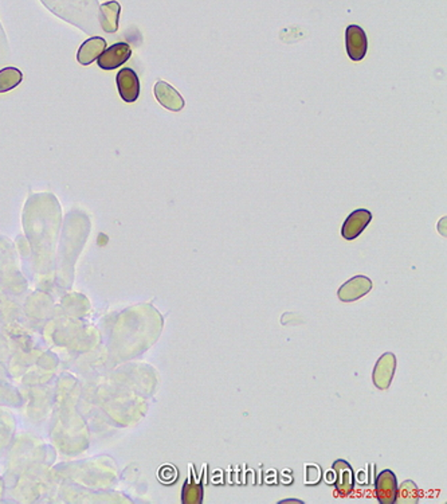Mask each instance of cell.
<instances>
[{
  "instance_id": "8",
  "label": "cell",
  "mask_w": 447,
  "mask_h": 504,
  "mask_svg": "<svg viewBox=\"0 0 447 504\" xmlns=\"http://www.w3.org/2000/svg\"><path fill=\"white\" fill-rule=\"evenodd\" d=\"M371 219H372V214L367 209H359V210L352 211L348 216V218L346 219L344 225H343L341 235L347 241L356 239L359 235L364 232L365 227L369 225Z\"/></svg>"
},
{
  "instance_id": "5",
  "label": "cell",
  "mask_w": 447,
  "mask_h": 504,
  "mask_svg": "<svg viewBox=\"0 0 447 504\" xmlns=\"http://www.w3.org/2000/svg\"><path fill=\"white\" fill-rule=\"evenodd\" d=\"M155 97L163 108L171 112H180L185 105L182 94L163 80L157 81L155 85Z\"/></svg>"
},
{
  "instance_id": "9",
  "label": "cell",
  "mask_w": 447,
  "mask_h": 504,
  "mask_svg": "<svg viewBox=\"0 0 447 504\" xmlns=\"http://www.w3.org/2000/svg\"><path fill=\"white\" fill-rule=\"evenodd\" d=\"M397 480L392 470H384L376 477V498L381 504L397 503Z\"/></svg>"
},
{
  "instance_id": "3",
  "label": "cell",
  "mask_w": 447,
  "mask_h": 504,
  "mask_svg": "<svg viewBox=\"0 0 447 504\" xmlns=\"http://www.w3.org/2000/svg\"><path fill=\"white\" fill-rule=\"evenodd\" d=\"M117 88L120 97L128 104H132L140 96V80L131 67H124L117 73Z\"/></svg>"
},
{
  "instance_id": "15",
  "label": "cell",
  "mask_w": 447,
  "mask_h": 504,
  "mask_svg": "<svg viewBox=\"0 0 447 504\" xmlns=\"http://www.w3.org/2000/svg\"><path fill=\"white\" fill-rule=\"evenodd\" d=\"M306 470V477H305V484L306 486H315L320 480H321V470L318 465L315 464H306L305 465Z\"/></svg>"
},
{
  "instance_id": "4",
  "label": "cell",
  "mask_w": 447,
  "mask_h": 504,
  "mask_svg": "<svg viewBox=\"0 0 447 504\" xmlns=\"http://www.w3.org/2000/svg\"><path fill=\"white\" fill-rule=\"evenodd\" d=\"M395 370H397V358H395V355L392 353L383 354L379 358V360L376 362L375 369L372 372L374 385L378 388H381V390L388 388L391 385V382H392Z\"/></svg>"
},
{
  "instance_id": "6",
  "label": "cell",
  "mask_w": 447,
  "mask_h": 504,
  "mask_svg": "<svg viewBox=\"0 0 447 504\" xmlns=\"http://www.w3.org/2000/svg\"><path fill=\"white\" fill-rule=\"evenodd\" d=\"M372 289V281L365 276H356L348 280L346 284L340 286L337 296L341 302H350L359 300L360 298L369 293Z\"/></svg>"
},
{
  "instance_id": "10",
  "label": "cell",
  "mask_w": 447,
  "mask_h": 504,
  "mask_svg": "<svg viewBox=\"0 0 447 504\" xmlns=\"http://www.w3.org/2000/svg\"><path fill=\"white\" fill-rule=\"evenodd\" d=\"M207 465L203 467L200 479L197 477L194 465L190 464V475L183 487L182 502L184 504H200L203 500V482L207 477Z\"/></svg>"
},
{
  "instance_id": "2",
  "label": "cell",
  "mask_w": 447,
  "mask_h": 504,
  "mask_svg": "<svg viewBox=\"0 0 447 504\" xmlns=\"http://www.w3.org/2000/svg\"><path fill=\"white\" fill-rule=\"evenodd\" d=\"M346 46L348 57L359 62L367 55L368 50V39L364 30L357 24H350L346 29Z\"/></svg>"
},
{
  "instance_id": "16",
  "label": "cell",
  "mask_w": 447,
  "mask_h": 504,
  "mask_svg": "<svg viewBox=\"0 0 447 504\" xmlns=\"http://www.w3.org/2000/svg\"><path fill=\"white\" fill-rule=\"evenodd\" d=\"M159 477L162 482H166V483H171V482H175L176 477H178V470L175 467H171V465H166L163 468H160L159 470Z\"/></svg>"
},
{
  "instance_id": "13",
  "label": "cell",
  "mask_w": 447,
  "mask_h": 504,
  "mask_svg": "<svg viewBox=\"0 0 447 504\" xmlns=\"http://www.w3.org/2000/svg\"><path fill=\"white\" fill-rule=\"evenodd\" d=\"M23 81V73L17 67H4L0 70V93H7Z\"/></svg>"
},
{
  "instance_id": "11",
  "label": "cell",
  "mask_w": 447,
  "mask_h": 504,
  "mask_svg": "<svg viewBox=\"0 0 447 504\" xmlns=\"http://www.w3.org/2000/svg\"><path fill=\"white\" fill-rule=\"evenodd\" d=\"M105 49H106V41L101 36H93V38L85 41L81 45V48L78 49L77 61L83 66H87L90 64H93L94 61H97L101 52Z\"/></svg>"
},
{
  "instance_id": "12",
  "label": "cell",
  "mask_w": 447,
  "mask_h": 504,
  "mask_svg": "<svg viewBox=\"0 0 447 504\" xmlns=\"http://www.w3.org/2000/svg\"><path fill=\"white\" fill-rule=\"evenodd\" d=\"M121 14V6L116 0L106 1L99 7V23L105 33H116Z\"/></svg>"
},
{
  "instance_id": "7",
  "label": "cell",
  "mask_w": 447,
  "mask_h": 504,
  "mask_svg": "<svg viewBox=\"0 0 447 504\" xmlns=\"http://www.w3.org/2000/svg\"><path fill=\"white\" fill-rule=\"evenodd\" d=\"M332 470L334 472V486L340 496H349L355 487V472L346 460H336Z\"/></svg>"
},
{
  "instance_id": "1",
  "label": "cell",
  "mask_w": 447,
  "mask_h": 504,
  "mask_svg": "<svg viewBox=\"0 0 447 504\" xmlns=\"http://www.w3.org/2000/svg\"><path fill=\"white\" fill-rule=\"evenodd\" d=\"M132 57V49L125 42H118L101 52L97 64L102 70H115Z\"/></svg>"
},
{
  "instance_id": "14",
  "label": "cell",
  "mask_w": 447,
  "mask_h": 504,
  "mask_svg": "<svg viewBox=\"0 0 447 504\" xmlns=\"http://www.w3.org/2000/svg\"><path fill=\"white\" fill-rule=\"evenodd\" d=\"M419 500V489L414 482L406 480L397 487V502L400 504H416Z\"/></svg>"
}]
</instances>
